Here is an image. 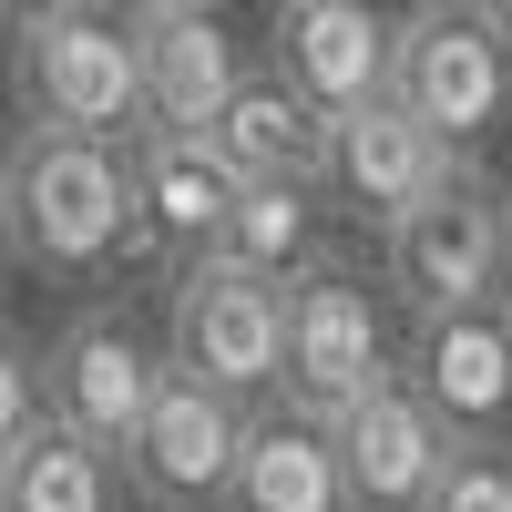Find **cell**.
Wrapping results in <instances>:
<instances>
[{
	"instance_id": "obj_3",
	"label": "cell",
	"mask_w": 512,
	"mask_h": 512,
	"mask_svg": "<svg viewBox=\"0 0 512 512\" xmlns=\"http://www.w3.org/2000/svg\"><path fill=\"white\" fill-rule=\"evenodd\" d=\"M400 369V318H390V287L349 256H318V267L287 277V338H277V390L267 400H297V410H349L359 390Z\"/></svg>"
},
{
	"instance_id": "obj_1",
	"label": "cell",
	"mask_w": 512,
	"mask_h": 512,
	"mask_svg": "<svg viewBox=\"0 0 512 512\" xmlns=\"http://www.w3.org/2000/svg\"><path fill=\"white\" fill-rule=\"evenodd\" d=\"M379 287L410 318L431 308H492L512 287V195L482 175V154H451L431 195H410L379 226Z\"/></svg>"
},
{
	"instance_id": "obj_2",
	"label": "cell",
	"mask_w": 512,
	"mask_h": 512,
	"mask_svg": "<svg viewBox=\"0 0 512 512\" xmlns=\"http://www.w3.org/2000/svg\"><path fill=\"white\" fill-rule=\"evenodd\" d=\"M0 175H11V216H21V267L72 277V287L123 267V144L21 123Z\"/></svg>"
},
{
	"instance_id": "obj_20",
	"label": "cell",
	"mask_w": 512,
	"mask_h": 512,
	"mask_svg": "<svg viewBox=\"0 0 512 512\" xmlns=\"http://www.w3.org/2000/svg\"><path fill=\"white\" fill-rule=\"evenodd\" d=\"M31 420H41V359L21 349L11 328H0V451H11Z\"/></svg>"
},
{
	"instance_id": "obj_22",
	"label": "cell",
	"mask_w": 512,
	"mask_h": 512,
	"mask_svg": "<svg viewBox=\"0 0 512 512\" xmlns=\"http://www.w3.org/2000/svg\"><path fill=\"white\" fill-rule=\"evenodd\" d=\"M21 21H41V11H113V0H11Z\"/></svg>"
},
{
	"instance_id": "obj_27",
	"label": "cell",
	"mask_w": 512,
	"mask_h": 512,
	"mask_svg": "<svg viewBox=\"0 0 512 512\" xmlns=\"http://www.w3.org/2000/svg\"><path fill=\"white\" fill-rule=\"evenodd\" d=\"M0 512H11V502H0Z\"/></svg>"
},
{
	"instance_id": "obj_7",
	"label": "cell",
	"mask_w": 512,
	"mask_h": 512,
	"mask_svg": "<svg viewBox=\"0 0 512 512\" xmlns=\"http://www.w3.org/2000/svg\"><path fill=\"white\" fill-rule=\"evenodd\" d=\"M246 410L256 400H236V390H216V379H195V369L164 359L134 441L113 451L123 492H134L144 512H216L226 502V472H236V441H246Z\"/></svg>"
},
{
	"instance_id": "obj_24",
	"label": "cell",
	"mask_w": 512,
	"mask_h": 512,
	"mask_svg": "<svg viewBox=\"0 0 512 512\" xmlns=\"http://www.w3.org/2000/svg\"><path fill=\"white\" fill-rule=\"evenodd\" d=\"M134 11H216V0H134Z\"/></svg>"
},
{
	"instance_id": "obj_5",
	"label": "cell",
	"mask_w": 512,
	"mask_h": 512,
	"mask_svg": "<svg viewBox=\"0 0 512 512\" xmlns=\"http://www.w3.org/2000/svg\"><path fill=\"white\" fill-rule=\"evenodd\" d=\"M11 93L31 123L134 144L144 134V82H134V21L113 11H41L11 41Z\"/></svg>"
},
{
	"instance_id": "obj_28",
	"label": "cell",
	"mask_w": 512,
	"mask_h": 512,
	"mask_svg": "<svg viewBox=\"0 0 512 512\" xmlns=\"http://www.w3.org/2000/svg\"><path fill=\"white\" fill-rule=\"evenodd\" d=\"M502 134H512V123H502Z\"/></svg>"
},
{
	"instance_id": "obj_17",
	"label": "cell",
	"mask_w": 512,
	"mask_h": 512,
	"mask_svg": "<svg viewBox=\"0 0 512 512\" xmlns=\"http://www.w3.org/2000/svg\"><path fill=\"white\" fill-rule=\"evenodd\" d=\"M0 502L11 512H113V451L72 441L52 410L0 451Z\"/></svg>"
},
{
	"instance_id": "obj_11",
	"label": "cell",
	"mask_w": 512,
	"mask_h": 512,
	"mask_svg": "<svg viewBox=\"0 0 512 512\" xmlns=\"http://www.w3.org/2000/svg\"><path fill=\"white\" fill-rule=\"evenodd\" d=\"M400 379L451 420V441H512V338L492 308H431L400 328Z\"/></svg>"
},
{
	"instance_id": "obj_13",
	"label": "cell",
	"mask_w": 512,
	"mask_h": 512,
	"mask_svg": "<svg viewBox=\"0 0 512 512\" xmlns=\"http://www.w3.org/2000/svg\"><path fill=\"white\" fill-rule=\"evenodd\" d=\"M441 164H451V144L390 93H369L359 113H328V195L349 205L359 226H390L410 195H431Z\"/></svg>"
},
{
	"instance_id": "obj_8",
	"label": "cell",
	"mask_w": 512,
	"mask_h": 512,
	"mask_svg": "<svg viewBox=\"0 0 512 512\" xmlns=\"http://www.w3.org/2000/svg\"><path fill=\"white\" fill-rule=\"evenodd\" d=\"M154 379H164V349L144 338L134 308H82L52 349H41V410H52L72 441L123 451L144 400H154Z\"/></svg>"
},
{
	"instance_id": "obj_26",
	"label": "cell",
	"mask_w": 512,
	"mask_h": 512,
	"mask_svg": "<svg viewBox=\"0 0 512 512\" xmlns=\"http://www.w3.org/2000/svg\"><path fill=\"white\" fill-rule=\"evenodd\" d=\"M0 11H11V0H0Z\"/></svg>"
},
{
	"instance_id": "obj_23",
	"label": "cell",
	"mask_w": 512,
	"mask_h": 512,
	"mask_svg": "<svg viewBox=\"0 0 512 512\" xmlns=\"http://www.w3.org/2000/svg\"><path fill=\"white\" fill-rule=\"evenodd\" d=\"M472 11H482V21H492V31L512 41V0H472Z\"/></svg>"
},
{
	"instance_id": "obj_18",
	"label": "cell",
	"mask_w": 512,
	"mask_h": 512,
	"mask_svg": "<svg viewBox=\"0 0 512 512\" xmlns=\"http://www.w3.org/2000/svg\"><path fill=\"white\" fill-rule=\"evenodd\" d=\"M216 256H236V267H256V277H297V267H318L328 256V205H318V185H236V205H226V226H216Z\"/></svg>"
},
{
	"instance_id": "obj_25",
	"label": "cell",
	"mask_w": 512,
	"mask_h": 512,
	"mask_svg": "<svg viewBox=\"0 0 512 512\" xmlns=\"http://www.w3.org/2000/svg\"><path fill=\"white\" fill-rule=\"evenodd\" d=\"M502 338H512V287H502Z\"/></svg>"
},
{
	"instance_id": "obj_9",
	"label": "cell",
	"mask_w": 512,
	"mask_h": 512,
	"mask_svg": "<svg viewBox=\"0 0 512 512\" xmlns=\"http://www.w3.org/2000/svg\"><path fill=\"white\" fill-rule=\"evenodd\" d=\"M226 205H236V175L216 164L205 134H164V123H144V134L123 144V256L185 267V256L216 246Z\"/></svg>"
},
{
	"instance_id": "obj_6",
	"label": "cell",
	"mask_w": 512,
	"mask_h": 512,
	"mask_svg": "<svg viewBox=\"0 0 512 512\" xmlns=\"http://www.w3.org/2000/svg\"><path fill=\"white\" fill-rule=\"evenodd\" d=\"M277 338H287V287L236 267V256H185L164 267V359L216 379L236 400H267L277 390Z\"/></svg>"
},
{
	"instance_id": "obj_14",
	"label": "cell",
	"mask_w": 512,
	"mask_h": 512,
	"mask_svg": "<svg viewBox=\"0 0 512 512\" xmlns=\"http://www.w3.org/2000/svg\"><path fill=\"white\" fill-rule=\"evenodd\" d=\"M246 41L216 11H134V82H144V123L164 134H205L236 82H246Z\"/></svg>"
},
{
	"instance_id": "obj_21",
	"label": "cell",
	"mask_w": 512,
	"mask_h": 512,
	"mask_svg": "<svg viewBox=\"0 0 512 512\" xmlns=\"http://www.w3.org/2000/svg\"><path fill=\"white\" fill-rule=\"evenodd\" d=\"M21 267V216H11V175H0V277Z\"/></svg>"
},
{
	"instance_id": "obj_12",
	"label": "cell",
	"mask_w": 512,
	"mask_h": 512,
	"mask_svg": "<svg viewBox=\"0 0 512 512\" xmlns=\"http://www.w3.org/2000/svg\"><path fill=\"white\" fill-rule=\"evenodd\" d=\"M267 72L318 113H359L369 93H390V11L379 0H277Z\"/></svg>"
},
{
	"instance_id": "obj_4",
	"label": "cell",
	"mask_w": 512,
	"mask_h": 512,
	"mask_svg": "<svg viewBox=\"0 0 512 512\" xmlns=\"http://www.w3.org/2000/svg\"><path fill=\"white\" fill-rule=\"evenodd\" d=\"M390 103H410L451 154H482L512 123V41L472 0H410L390 21Z\"/></svg>"
},
{
	"instance_id": "obj_19",
	"label": "cell",
	"mask_w": 512,
	"mask_h": 512,
	"mask_svg": "<svg viewBox=\"0 0 512 512\" xmlns=\"http://www.w3.org/2000/svg\"><path fill=\"white\" fill-rule=\"evenodd\" d=\"M420 512H512V441H451Z\"/></svg>"
},
{
	"instance_id": "obj_10",
	"label": "cell",
	"mask_w": 512,
	"mask_h": 512,
	"mask_svg": "<svg viewBox=\"0 0 512 512\" xmlns=\"http://www.w3.org/2000/svg\"><path fill=\"white\" fill-rule=\"evenodd\" d=\"M328 441H338L349 512H420V492H431L441 461H451V420L390 369V379L359 390L349 410H328Z\"/></svg>"
},
{
	"instance_id": "obj_16",
	"label": "cell",
	"mask_w": 512,
	"mask_h": 512,
	"mask_svg": "<svg viewBox=\"0 0 512 512\" xmlns=\"http://www.w3.org/2000/svg\"><path fill=\"white\" fill-rule=\"evenodd\" d=\"M205 144L236 185H328V113L308 93H287L277 72H246L205 113Z\"/></svg>"
},
{
	"instance_id": "obj_15",
	"label": "cell",
	"mask_w": 512,
	"mask_h": 512,
	"mask_svg": "<svg viewBox=\"0 0 512 512\" xmlns=\"http://www.w3.org/2000/svg\"><path fill=\"white\" fill-rule=\"evenodd\" d=\"M216 512H349V482H338L328 420L297 410V400H256Z\"/></svg>"
}]
</instances>
